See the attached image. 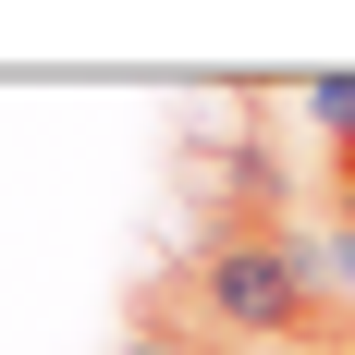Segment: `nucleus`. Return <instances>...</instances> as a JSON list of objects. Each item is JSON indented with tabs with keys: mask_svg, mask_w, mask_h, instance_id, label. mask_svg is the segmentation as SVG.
I'll use <instances>...</instances> for the list:
<instances>
[{
	"mask_svg": "<svg viewBox=\"0 0 355 355\" xmlns=\"http://www.w3.org/2000/svg\"><path fill=\"white\" fill-rule=\"evenodd\" d=\"M294 98H306V123H319V135H331V159H343V147H355V73H306Z\"/></svg>",
	"mask_w": 355,
	"mask_h": 355,
	"instance_id": "nucleus-2",
	"label": "nucleus"
},
{
	"mask_svg": "<svg viewBox=\"0 0 355 355\" xmlns=\"http://www.w3.org/2000/svg\"><path fill=\"white\" fill-rule=\"evenodd\" d=\"M196 306H209V331H233V343H331V331L355 319L343 282H331V257H319V233L282 220V209L196 245Z\"/></svg>",
	"mask_w": 355,
	"mask_h": 355,
	"instance_id": "nucleus-1",
	"label": "nucleus"
},
{
	"mask_svg": "<svg viewBox=\"0 0 355 355\" xmlns=\"http://www.w3.org/2000/svg\"><path fill=\"white\" fill-rule=\"evenodd\" d=\"M343 172H355V147H343Z\"/></svg>",
	"mask_w": 355,
	"mask_h": 355,
	"instance_id": "nucleus-5",
	"label": "nucleus"
},
{
	"mask_svg": "<svg viewBox=\"0 0 355 355\" xmlns=\"http://www.w3.org/2000/svg\"><path fill=\"white\" fill-rule=\"evenodd\" d=\"M123 355H209V343H196V331H184V319H147V331H135V343H123Z\"/></svg>",
	"mask_w": 355,
	"mask_h": 355,
	"instance_id": "nucleus-3",
	"label": "nucleus"
},
{
	"mask_svg": "<svg viewBox=\"0 0 355 355\" xmlns=\"http://www.w3.org/2000/svg\"><path fill=\"white\" fill-rule=\"evenodd\" d=\"M331 233H355V172H343V220H331Z\"/></svg>",
	"mask_w": 355,
	"mask_h": 355,
	"instance_id": "nucleus-4",
	"label": "nucleus"
}]
</instances>
